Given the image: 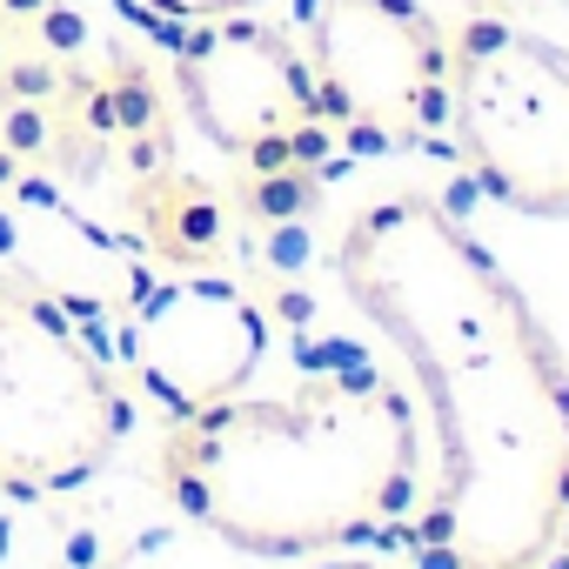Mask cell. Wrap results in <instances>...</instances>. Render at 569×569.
<instances>
[{
    "label": "cell",
    "mask_w": 569,
    "mask_h": 569,
    "mask_svg": "<svg viewBox=\"0 0 569 569\" xmlns=\"http://www.w3.org/2000/svg\"><path fill=\"white\" fill-rule=\"evenodd\" d=\"M329 261L436 416L422 569H549L569 536V369L529 296L422 194L356 208Z\"/></svg>",
    "instance_id": "cell-1"
},
{
    "label": "cell",
    "mask_w": 569,
    "mask_h": 569,
    "mask_svg": "<svg viewBox=\"0 0 569 569\" xmlns=\"http://www.w3.org/2000/svg\"><path fill=\"white\" fill-rule=\"evenodd\" d=\"M422 422L369 369L302 376L289 396H228L161 442V489L248 556H329L402 522Z\"/></svg>",
    "instance_id": "cell-2"
},
{
    "label": "cell",
    "mask_w": 569,
    "mask_h": 569,
    "mask_svg": "<svg viewBox=\"0 0 569 569\" xmlns=\"http://www.w3.org/2000/svg\"><path fill=\"white\" fill-rule=\"evenodd\" d=\"M128 436V402L68 309L0 274V489L54 496L88 482Z\"/></svg>",
    "instance_id": "cell-3"
},
{
    "label": "cell",
    "mask_w": 569,
    "mask_h": 569,
    "mask_svg": "<svg viewBox=\"0 0 569 569\" xmlns=\"http://www.w3.org/2000/svg\"><path fill=\"white\" fill-rule=\"evenodd\" d=\"M449 128L502 208L569 221V48L469 14L449 34Z\"/></svg>",
    "instance_id": "cell-4"
},
{
    "label": "cell",
    "mask_w": 569,
    "mask_h": 569,
    "mask_svg": "<svg viewBox=\"0 0 569 569\" xmlns=\"http://www.w3.org/2000/svg\"><path fill=\"white\" fill-rule=\"evenodd\" d=\"M302 54L356 148H416L449 121V34L422 0H309Z\"/></svg>",
    "instance_id": "cell-5"
},
{
    "label": "cell",
    "mask_w": 569,
    "mask_h": 569,
    "mask_svg": "<svg viewBox=\"0 0 569 569\" xmlns=\"http://www.w3.org/2000/svg\"><path fill=\"white\" fill-rule=\"evenodd\" d=\"M174 94L201 128V141L254 168H289L322 134V94L309 54L254 14L201 21L174 48Z\"/></svg>",
    "instance_id": "cell-6"
},
{
    "label": "cell",
    "mask_w": 569,
    "mask_h": 569,
    "mask_svg": "<svg viewBox=\"0 0 569 569\" xmlns=\"http://www.w3.org/2000/svg\"><path fill=\"white\" fill-rule=\"evenodd\" d=\"M261 349H268L261 309L221 274L168 281V289H154L134 309V329H128V356L148 382V396L174 422L241 396V382L261 369Z\"/></svg>",
    "instance_id": "cell-7"
},
{
    "label": "cell",
    "mask_w": 569,
    "mask_h": 569,
    "mask_svg": "<svg viewBox=\"0 0 569 569\" xmlns=\"http://www.w3.org/2000/svg\"><path fill=\"white\" fill-rule=\"evenodd\" d=\"M134 214L148 228V241L188 268H214L228 254V208L208 181L161 168L154 181H134Z\"/></svg>",
    "instance_id": "cell-8"
},
{
    "label": "cell",
    "mask_w": 569,
    "mask_h": 569,
    "mask_svg": "<svg viewBox=\"0 0 569 569\" xmlns=\"http://www.w3.org/2000/svg\"><path fill=\"white\" fill-rule=\"evenodd\" d=\"M134 8H148L154 21H214V14H248L261 0H134Z\"/></svg>",
    "instance_id": "cell-9"
},
{
    "label": "cell",
    "mask_w": 569,
    "mask_h": 569,
    "mask_svg": "<svg viewBox=\"0 0 569 569\" xmlns=\"http://www.w3.org/2000/svg\"><path fill=\"white\" fill-rule=\"evenodd\" d=\"M316 569H382V562H362V556H322Z\"/></svg>",
    "instance_id": "cell-10"
}]
</instances>
